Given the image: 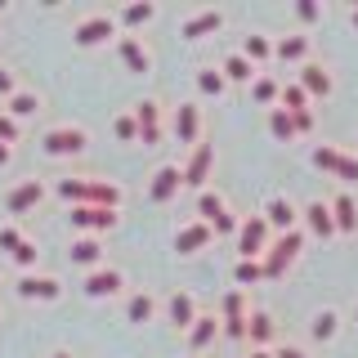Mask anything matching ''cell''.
Returning <instances> with one entry per match:
<instances>
[{"mask_svg": "<svg viewBox=\"0 0 358 358\" xmlns=\"http://www.w3.org/2000/svg\"><path fill=\"white\" fill-rule=\"evenodd\" d=\"M54 197L67 201V206H108V210H121V184L112 179H99V175H63L54 179Z\"/></svg>", "mask_w": 358, "mask_h": 358, "instance_id": "obj_1", "label": "cell"}, {"mask_svg": "<svg viewBox=\"0 0 358 358\" xmlns=\"http://www.w3.org/2000/svg\"><path fill=\"white\" fill-rule=\"evenodd\" d=\"M85 148H90V130L76 126V121H54V126L41 130V152L45 157L67 162V157H85Z\"/></svg>", "mask_w": 358, "mask_h": 358, "instance_id": "obj_2", "label": "cell"}, {"mask_svg": "<svg viewBox=\"0 0 358 358\" xmlns=\"http://www.w3.org/2000/svg\"><path fill=\"white\" fill-rule=\"evenodd\" d=\"M305 242H309V233H305V224L300 229H291V233H278L273 246L264 251V282H273V278H287V268L300 260V251H305Z\"/></svg>", "mask_w": 358, "mask_h": 358, "instance_id": "obj_3", "label": "cell"}, {"mask_svg": "<svg viewBox=\"0 0 358 358\" xmlns=\"http://www.w3.org/2000/svg\"><path fill=\"white\" fill-rule=\"evenodd\" d=\"M166 130H171V139L179 143V148L193 152L201 143V130H206V117H201L197 99H179V103L171 108V117H166Z\"/></svg>", "mask_w": 358, "mask_h": 358, "instance_id": "obj_4", "label": "cell"}, {"mask_svg": "<svg viewBox=\"0 0 358 358\" xmlns=\"http://www.w3.org/2000/svg\"><path fill=\"white\" fill-rule=\"evenodd\" d=\"M72 41L81 45V50H99V45L108 41H121V27H117V14L112 9H90L72 22Z\"/></svg>", "mask_w": 358, "mask_h": 358, "instance_id": "obj_5", "label": "cell"}, {"mask_svg": "<svg viewBox=\"0 0 358 358\" xmlns=\"http://www.w3.org/2000/svg\"><path fill=\"white\" fill-rule=\"evenodd\" d=\"M309 162H313V171H322L331 179H345V188L358 184V152H345V148H336V143H313Z\"/></svg>", "mask_w": 358, "mask_h": 358, "instance_id": "obj_6", "label": "cell"}, {"mask_svg": "<svg viewBox=\"0 0 358 358\" xmlns=\"http://www.w3.org/2000/svg\"><path fill=\"white\" fill-rule=\"evenodd\" d=\"M278 233L268 229V220L255 210V215H246L238 224V238H233V246H238V260H264V251L273 246Z\"/></svg>", "mask_w": 358, "mask_h": 358, "instance_id": "obj_7", "label": "cell"}, {"mask_svg": "<svg viewBox=\"0 0 358 358\" xmlns=\"http://www.w3.org/2000/svg\"><path fill=\"white\" fill-rule=\"evenodd\" d=\"M50 193H54V188L45 184V179H36V175H31V179H18V184L5 188V215H14V220L31 215V210H36Z\"/></svg>", "mask_w": 358, "mask_h": 358, "instance_id": "obj_8", "label": "cell"}, {"mask_svg": "<svg viewBox=\"0 0 358 358\" xmlns=\"http://www.w3.org/2000/svg\"><path fill=\"white\" fill-rule=\"evenodd\" d=\"M246 318H251V300L242 287H229L220 296V322H224V341H246Z\"/></svg>", "mask_w": 358, "mask_h": 358, "instance_id": "obj_9", "label": "cell"}, {"mask_svg": "<svg viewBox=\"0 0 358 358\" xmlns=\"http://www.w3.org/2000/svg\"><path fill=\"white\" fill-rule=\"evenodd\" d=\"M130 112H134V121H139V143H143V148H157V143L171 134V130H166V117H171V112L162 108V99L148 94V99H139Z\"/></svg>", "mask_w": 358, "mask_h": 358, "instance_id": "obj_10", "label": "cell"}, {"mask_svg": "<svg viewBox=\"0 0 358 358\" xmlns=\"http://www.w3.org/2000/svg\"><path fill=\"white\" fill-rule=\"evenodd\" d=\"M67 224L72 233H85V238H103L121 224V210H108V206H72L67 210Z\"/></svg>", "mask_w": 358, "mask_h": 358, "instance_id": "obj_11", "label": "cell"}, {"mask_svg": "<svg viewBox=\"0 0 358 358\" xmlns=\"http://www.w3.org/2000/svg\"><path fill=\"white\" fill-rule=\"evenodd\" d=\"M179 171H184V188H193V193H201V188H210V171H215V143L201 139L193 152L179 162Z\"/></svg>", "mask_w": 358, "mask_h": 358, "instance_id": "obj_12", "label": "cell"}, {"mask_svg": "<svg viewBox=\"0 0 358 358\" xmlns=\"http://www.w3.org/2000/svg\"><path fill=\"white\" fill-rule=\"evenodd\" d=\"M14 291H18V300H36V305H54V300H63V282L54 273H18V282H14Z\"/></svg>", "mask_w": 358, "mask_h": 358, "instance_id": "obj_13", "label": "cell"}, {"mask_svg": "<svg viewBox=\"0 0 358 358\" xmlns=\"http://www.w3.org/2000/svg\"><path fill=\"white\" fill-rule=\"evenodd\" d=\"M81 291L90 300H112V296H126V273L117 264H103V268H90L81 278Z\"/></svg>", "mask_w": 358, "mask_h": 358, "instance_id": "obj_14", "label": "cell"}, {"mask_svg": "<svg viewBox=\"0 0 358 358\" xmlns=\"http://www.w3.org/2000/svg\"><path fill=\"white\" fill-rule=\"evenodd\" d=\"M313 59V41H309V31H287V36H273V63H282V67H305Z\"/></svg>", "mask_w": 358, "mask_h": 358, "instance_id": "obj_15", "label": "cell"}, {"mask_svg": "<svg viewBox=\"0 0 358 358\" xmlns=\"http://www.w3.org/2000/svg\"><path fill=\"white\" fill-rule=\"evenodd\" d=\"M224 9L220 5H206V9H193V14H184L179 18V36L184 41H206V36H215V31L224 27Z\"/></svg>", "mask_w": 358, "mask_h": 358, "instance_id": "obj_16", "label": "cell"}, {"mask_svg": "<svg viewBox=\"0 0 358 358\" xmlns=\"http://www.w3.org/2000/svg\"><path fill=\"white\" fill-rule=\"evenodd\" d=\"M179 193H184V171H179V162H162L148 179V201L166 206V201H175Z\"/></svg>", "mask_w": 358, "mask_h": 358, "instance_id": "obj_17", "label": "cell"}, {"mask_svg": "<svg viewBox=\"0 0 358 358\" xmlns=\"http://www.w3.org/2000/svg\"><path fill=\"white\" fill-rule=\"evenodd\" d=\"M215 246V229H210L206 220H188V224H179L175 229V251L179 255H201V251H210Z\"/></svg>", "mask_w": 358, "mask_h": 358, "instance_id": "obj_18", "label": "cell"}, {"mask_svg": "<svg viewBox=\"0 0 358 358\" xmlns=\"http://www.w3.org/2000/svg\"><path fill=\"white\" fill-rule=\"evenodd\" d=\"M162 313H166V322H171V327L188 331V327H193V322L201 318V305H197L193 291H171V296L162 300Z\"/></svg>", "mask_w": 358, "mask_h": 358, "instance_id": "obj_19", "label": "cell"}, {"mask_svg": "<svg viewBox=\"0 0 358 358\" xmlns=\"http://www.w3.org/2000/svg\"><path fill=\"white\" fill-rule=\"evenodd\" d=\"M260 215L268 220V229L273 233H291V229H300V224H305V215H300V206L291 197H282V193H273L260 206Z\"/></svg>", "mask_w": 358, "mask_h": 358, "instance_id": "obj_20", "label": "cell"}, {"mask_svg": "<svg viewBox=\"0 0 358 358\" xmlns=\"http://www.w3.org/2000/svg\"><path fill=\"white\" fill-rule=\"evenodd\" d=\"M184 341H188V354L201 358V354H206L215 341H224V322H220V313H201L193 327L184 331Z\"/></svg>", "mask_w": 358, "mask_h": 358, "instance_id": "obj_21", "label": "cell"}, {"mask_svg": "<svg viewBox=\"0 0 358 358\" xmlns=\"http://www.w3.org/2000/svg\"><path fill=\"white\" fill-rule=\"evenodd\" d=\"M121 313H126L130 327H148V322H157V313H162V300H157L152 291H126Z\"/></svg>", "mask_w": 358, "mask_h": 358, "instance_id": "obj_22", "label": "cell"}, {"mask_svg": "<svg viewBox=\"0 0 358 358\" xmlns=\"http://www.w3.org/2000/svg\"><path fill=\"white\" fill-rule=\"evenodd\" d=\"M296 81H300V90L318 103V99H331V90H336V81H331V72H327V63H318V59H309L305 67L296 72Z\"/></svg>", "mask_w": 358, "mask_h": 358, "instance_id": "obj_23", "label": "cell"}, {"mask_svg": "<svg viewBox=\"0 0 358 358\" xmlns=\"http://www.w3.org/2000/svg\"><path fill=\"white\" fill-rule=\"evenodd\" d=\"M112 14H117V27L126 31V36H139V27H148L157 18V5L152 0H126V5H117Z\"/></svg>", "mask_w": 358, "mask_h": 358, "instance_id": "obj_24", "label": "cell"}, {"mask_svg": "<svg viewBox=\"0 0 358 358\" xmlns=\"http://www.w3.org/2000/svg\"><path fill=\"white\" fill-rule=\"evenodd\" d=\"M117 54H121V63H126V72H134V76H148L152 72V50L143 45V36H126V31H121Z\"/></svg>", "mask_w": 358, "mask_h": 358, "instance_id": "obj_25", "label": "cell"}, {"mask_svg": "<svg viewBox=\"0 0 358 358\" xmlns=\"http://www.w3.org/2000/svg\"><path fill=\"white\" fill-rule=\"evenodd\" d=\"M331 206V220H336V233H345V238H354L358 233V197L350 193V188H341V193L327 197Z\"/></svg>", "mask_w": 358, "mask_h": 358, "instance_id": "obj_26", "label": "cell"}, {"mask_svg": "<svg viewBox=\"0 0 358 358\" xmlns=\"http://www.w3.org/2000/svg\"><path fill=\"white\" fill-rule=\"evenodd\" d=\"M246 345L251 350H273L278 345V322L268 309H251V318H246Z\"/></svg>", "mask_w": 358, "mask_h": 358, "instance_id": "obj_27", "label": "cell"}, {"mask_svg": "<svg viewBox=\"0 0 358 358\" xmlns=\"http://www.w3.org/2000/svg\"><path fill=\"white\" fill-rule=\"evenodd\" d=\"M67 260H72L76 268H103L108 260H103V238H85V233H76L72 238V246H67Z\"/></svg>", "mask_w": 358, "mask_h": 358, "instance_id": "obj_28", "label": "cell"}, {"mask_svg": "<svg viewBox=\"0 0 358 358\" xmlns=\"http://www.w3.org/2000/svg\"><path fill=\"white\" fill-rule=\"evenodd\" d=\"M220 72L229 76V85H246V90H251V81L260 76V67L246 59L242 50H233V54H224V59H220Z\"/></svg>", "mask_w": 358, "mask_h": 358, "instance_id": "obj_29", "label": "cell"}, {"mask_svg": "<svg viewBox=\"0 0 358 358\" xmlns=\"http://www.w3.org/2000/svg\"><path fill=\"white\" fill-rule=\"evenodd\" d=\"M300 215H305V233H313V238H322V242L336 238V220H331V206H327V201H309Z\"/></svg>", "mask_w": 358, "mask_h": 358, "instance_id": "obj_30", "label": "cell"}, {"mask_svg": "<svg viewBox=\"0 0 358 358\" xmlns=\"http://www.w3.org/2000/svg\"><path fill=\"white\" fill-rule=\"evenodd\" d=\"M336 331H341V313H336L331 305H327V309H318V313L309 318V341H313V345H331V341H336Z\"/></svg>", "mask_w": 358, "mask_h": 358, "instance_id": "obj_31", "label": "cell"}, {"mask_svg": "<svg viewBox=\"0 0 358 358\" xmlns=\"http://www.w3.org/2000/svg\"><path fill=\"white\" fill-rule=\"evenodd\" d=\"M238 50H242L255 67H260V72H264V63H273V36H264V31H246Z\"/></svg>", "mask_w": 358, "mask_h": 358, "instance_id": "obj_32", "label": "cell"}, {"mask_svg": "<svg viewBox=\"0 0 358 358\" xmlns=\"http://www.w3.org/2000/svg\"><path fill=\"white\" fill-rule=\"evenodd\" d=\"M278 99H282V76L260 72V76L251 81V103H260V108H278Z\"/></svg>", "mask_w": 358, "mask_h": 358, "instance_id": "obj_33", "label": "cell"}, {"mask_svg": "<svg viewBox=\"0 0 358 358\" xmlns=\"http://www.w3.org/2000/svg\"><path fill=\"white\" fill-rule=\"evenodd\" d=\"M193 85H197L201 99H224V90H229V76L220 72V63H210V67H197Z\"/></svg>", "mask_w": 358, "mask_h": 358, "instance_id": "obj_34", "label": "cell"}, {"mask_svg": "<svg viewBox=\"0 0 358 358\" xmlns=\"http://www.w3.org/2000/svg\"><path fill=\"white\" fill-rule=\"evenodd\" d=\"M5 112H9L14 121H22V126H27V121L41 112V94H36V90H27V85H22L14 99H5Z\"/></svg>", "mask_w": 358, "mask_h": 358, "instance_id": "obj_35", "label": "cell"}, {"mask_svg": "<svg viewBox=\"0 0 358 358\" xmlns=\"http://www.w3.org/2000/svg\"><path fill=\"white\" fill-rule=\"evenodd\" d=\"M268 134H273L278 143H296L300 139V134H296V121H291L287 108H268Z\"/></svg>", "mask_w": 358, "mask_h": 358, "instance_id": "obj_36", "label": "cell"}, {"mask_svg": "<svg viewBox=\"0 0 358 358\" xmlns=\"http://www.w3.org/2000/svg\"><path fill=\"white\" fill-rule=\"evenodd\" d=\"M260 282H264V264L260 260H233V287L251 291V287H260Z\"/></svg>", "mask_w": 358, "mask_h": 358, "instance_id": "obj_37", "label": "cell"}, {"mask_svg": "<svg viewBox=\"0 0 358 358\" xmlns=\"http://www.w3.org/2000/svg\"><path fill=\"white\" fill-rule=\"evenodd\" d=\"M278 108H287V112H305L313 108V99L300 90V81H282V99H278Z\"/></svg>", "mask_w": 358, "mask_h": 358, "instance_id": "obj_38", "label": "cell"}, {"mask_svg": "<svg viewBox=\"0 0 358 358\" xmlns=\"http://www.w3.org/2000/svg\"><path fill=\"white\" fill-rule=\"evenodd\" d=\"M27 242H31V238H27V233L18 229V224H0V251H5L9 260H14V255H18V251H22Z\"/></svg>", "mask_w": 358, "mask_h": 358, "instance_id": "obj_39", "label": "cell"}, {"mask_svg": "<svg viewBox=\"0 0 358 358\" xmlns=\"http://www.w3.org/2000/svg\"><path fill=\"white\" fill-rule=\"evenodd\" d=\"M112 134H117V143H139V121H134V112H117V117H112Z\"/></svg>", "mask_w": 358, "mask_h": 358, "instance_id": "obj_40", "label": "cell"}, {"mask_svg": "<svg viewBox=\"0 0 358 358\" xmlns=\"http://www.w3.org/2000/svg\"><path fill=\"white\" fill-rule=\"evenodd\" d=\"M291 14H296V22H305V27H313V22H322V14H327V5H322V0H296V5H291Z\"/></svg>", "mask_w": 358, "mask_h": 358, "instance_id": "obj_41", "label": "cell"}, {"mask_svg": "<svg viewBox=\"0 0 358 358\" xmlns=\"http://www.w3.org/2000/svg\"><path fill=\"white\" fill-rule=\"evenodd\" d=\"M22 90V81H18V72L9 63H0V103H5V99H14Z\"/></svg>", "mask_w": 358, "mask_h": 358, "instance_id": "obj_42", "label": "cell"}, {"mask_svg": "<svg viewBox=\"0 0 358 358\" xmlns=\"http://www.w3.org/2000/svg\"><path fill=\"white\" fill-rule=\"evenodd\" d=\"M18 139H22V121H14L5 108H0V143H9V148H14Z\"/></svg>", "mask_w": 358, "mask_h": 358, "instance_id": "obj_43", "label": "cell"}, {"mask_svg": "<svg viewBox=\"0 0 358 358\" xmlns=\"http://www.w3.org/2000/svg\"><path fill=\"white\" fill-rule=\"evenodd\" d=\"M273 358H313L305 345H296V341H278L273 345Z\"/></svg>", "mask_w": 358, "mask_h": 358, "instance_id": "obj_44", "label": "cell"}, {"mask_svg": "<svg viewBox=\"0 0 358 358\" xmlns=\"http://www.w3.org/2000/svg\"><path fill=\"white\" fill-rule=\"evenodd\" d=\"M291 121H296V134H313V130H318V117H313V108L291 112Z\"/></svg>", "mask_w": 358, "mask_h": 358, "instance_id": "obj_45", "label": "cell"}, {"mask_svg": "<svg viewBox=\"0 0 358 358\" xmlns=\"http://www.w3.org/2000/svg\"><path fill=\"white\" fill-rule=\"evenodd\" d=\"M5 166H14V148H9V143H0V171H5Z\"/></svg>", "mask_w": 358, "mask_h": 358, "instance_id": "obj_46", "label": "cell"}, {"mask_svg": "<svg viewBox=\"0 0 358 358\" xmlns=\"http://www.w3.org/2000/svg\"><path fill=\"white\" fill-rule=\"evenodd\" d=\"M45 358H76V354H72V350H50Z\"/></svg>", "mask_w": 358, "mask_h": 358, "instance_id": "obj_47", "label": "cell"}, {"mask_svg": "<svg viewBox=\"0 0 358 358\" xmlns=\"http://www.w3.org/2000/svg\"><path fill=\"white\" fill-rule=\"evenodd\" d=\"M246 358H273V350H251Z\"/></svg>", "mask_w": 358, "mask_h": 358, "instance_id": "obj_48", "label": "cell"}, {"mask_svg": "<svg viewBox=\"0 0 358 358\" xmlns=\"http://www.w3.org/2000/svg\"><path fill=\"white\" fill-rule=\"evenodd\" d=\"M345 18H350V27H358V5L350 9V14H345Z\"/></svg>", "mask_w": 358, "mask_h": 358, "instance_id": "obj_49", "label": "cell"}, {"mask_svg": "<svg viewBox=\"0 0 358 358\" xmlns=\"http://www.w3.org/2000/svg\"><path fill=\"white\" fill-rule=\"evenodd\" d=\"M5 9H9V5H5V0H0V14H5Z\"/></svg>", "mask_w": 358, "mask_h": 358, "instance_id": "obj_50", "label": "cell"}, {"mask_svg": "<svg viewBox=\"0 0 358 358\" xmlns=\"http://www.w3.org/2000/svg\"><path fill=\"white\" fill-rule=\"evenodd\" d=\"M354 322H358V309H354Z\"/></svg>", "mask_w": 358, "mask_h": 358, "instance_id": "obj_51", "label": "cell"}, {"mask_svg": "<svg viewBox=\"0 0 358 358\" xmlns=\"http://www.w3.org/2000/svg\"><path fill=\"white\" fill-rule=\"evenodd\" d=\"M188 358H193V354H188Z\"/></svg>", "mask_w": 358, "mask_h": 358, "instance_id": "obj_52", "label": "cell"}]
</instances>
